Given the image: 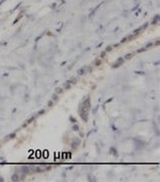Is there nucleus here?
Wrapping results in <instances>:
<instances>
[{
  "label": "nucleus",
  "mask_w": 160,
  "mask_h": 182,
  "mask_svg": "<svg viewBox=\"0 0 160 182\" xmlns=\"http://www.w3.org/2000/svg\"><path fill=\"white\" fill-rule=\"evenodd\" d=\"M89 109H90V99L87 98L81 106V116L85 120H87V114L89 112Z\"/></svg>",
  "instance_id": "nucleus-1"
}]
</instances>
